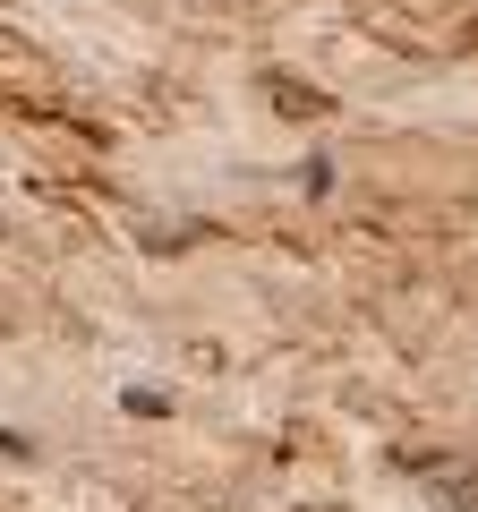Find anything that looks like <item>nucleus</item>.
I'll list each match as a JSON object with an SVG mask.
<instances>
[{"instance_id": "nucleus-1", "label": "nucleus", "mask_w": 478, "mask_h": 512, "mask_svg": "<svg viewBox=\"0 0 478 512\" xmlns=\"http://www.w3.org/2000/svg\"><path fill=\"white\" fill-rule=\"evenodd\" d=\"M265 94H274L282 120H333V94L308 86V77H265Z\"/></svg>"}]
</instances>
